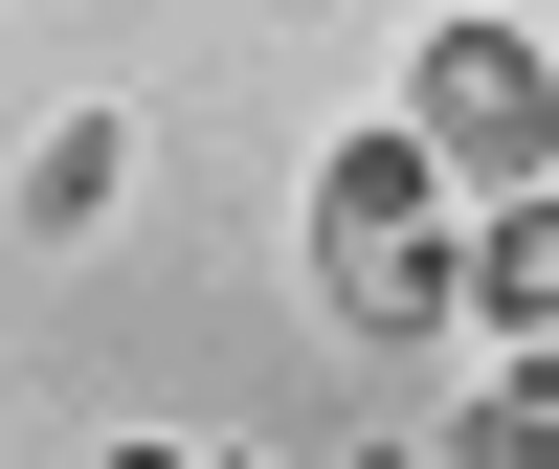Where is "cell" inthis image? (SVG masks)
Here are the masks:
<instances>
[{
  "label": "cell",
  "instance_id": "1",
  "mask_svg": "<svg viewBox=\"0 0 559 469\" xmlns=\"http://www.w3.org/2000/svg\"><path fill=\"white\" fill-rule=\"evenodd\" d=\"M313 313H336V336H426V313H471V268H448V157H426L403 112L313 157Z\"/></svg>",
  "mask_w": 559,
  "mask_h": 469
},
{
  "label": "cell",
  "instance_id": "2",
  "mask_svg": "<svg viewBox=\"0 0 559 469\" xmlns=\"http://www.w3.org/2000/svg\"><path fill=\"white\" fill-rule=\"evenodd\" d=\"M403 134H426L471 202H537V179H559V45H515V23H426Z\"/></svg>",
  "mask_w": 559,
  "mask_h": 469
},
{
  "label": "cell",
  "instance_id": "3",
  "mask_svg": "<svg viewBox=\"0 0 559 469\" xmlns=\"http://www.w3.org/2000/svg\"><path fill=\"white\" fill-rule=\"evenodd\" d=\"M471 313H492V336H537V358H559V179H537V202H492V224H471Z\"/></svg>",
  "mask_w": 559,
  "mask_h": 469
},
{
  "label": "cell",
  "instance_id": "4",
  "mask_svg": "<svg viewBox=\"0 0 559 469\" xmlns=\"http://www.w3.org/2000/svg\"><path fill=\"white\" fill-rule=\"evenodd\" d=\"M112 179H134V134H112V112H68V134L23 157V224H112Z\"/></svg>",
  "mask_w": 559,
  "mask_h": 469
},
{
  "label": "cell",
  "instance_id": "5",
  "mask_svg": "<svg viewBox=\"0 0 559 469\" xmlns=\"http://www.w3.org/2000/svg\"><path fill=\"white\" fill-rule=\"evenodd\" d=\"M448 469H559V381H537V358L471 402V425H448Z\"/></svg>",
  "mask_w": 559,
  "mask_h": 469
},
{
  "label": "cell",
  "instance_id": "6",
  "mask_svg": "<svg viewBox=\"0 0 559 469\" xmlns=\"http://www.w3.org/2000/svg\"><path fill=\"white\" fill-rule=\"evenodd\" d=\"M90 469H224V447H90Z\"/></svg>",
  "mask_w": 559,
  "mask_h": 469
},
{
  "label": "cell",
  "instance_id": "7",
  "mask_svg": "<svg viewBox=\"0 0 559 469\" xmlns=\"http://www.w3.org/2000/svg\"><path fill=\"white\" fill-rule=\"evenodd\" d=\"M358 469H403V447H358Z\"/></svg>",
  "mask_w": 559,
  "mask_h": 469
},
{
  "label": "cell",
  "instance_id": "8",
  "mask_svg": "<svg viewBox=\"0 0 559 469\" xmlns=\"http://www.w3.org/2000/svg\"><path fill=\"white\" fill-rule=\"evenodd\" d=\"M537 381H559V358H537Z\"/></svg>",
  "mask_w": 559,
  "mask_h": 469
}]
</instances>
